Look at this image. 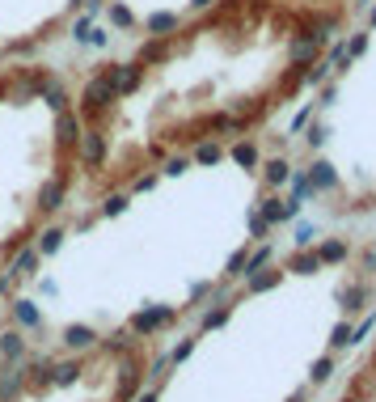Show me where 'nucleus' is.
Here are the masks:
<instances>
[{
    "label": "nucleus",
    "mask_w": 376,
    "mask_h": 402,
    "mask_svg": "<svg viewBox=\"0 0 376 402\" xmlns=\"http://www.w3.org/2000/svg\"><path fill=\"white\" fill-rule=\"evenodd\" d=\"M313 5H330V9H347V13H355V9H360V0H313Z\"/></svg>",
    "instance_id": "423d86ee"
},
{
    "label": "nucleus",
    "mask_w": 376,
    "mask_h": 402,
    "mask_svg": "<svg viewBox=\"0 0 376 402\" xmlns=\"http://www.w3.org/2000/svg\"><path fill=\"white\" fill-rule=\"evenodd\" d=\"M89 0H0V68L47 60L81 30Z\"/></svg>",
    "instance_id": "20e7f679"
},
{
    "label": "nucleus",
    "mask_w": 376,
    "mask_h": 402,
    "mask_svg": "<svg viewBox=\"0 0 376 402\" xmlns=\"http://www.w3.org/2000/svg\"><path fill=\"white\" fill-rule=\"evenodd\" d=\"M279 132L292 216L330 224L376 220V0H360L317 85Z\"/></svg>",
    "instance_id": "f03ea898"
},
{
    "label": "nucleus",
    "mask_w": 376,
    "mask_h": 402,
    "mask_svg": "<svg viewBox=\"0 0 376 402\" xmlns=\"http://www.w3.org/2000/svg\"><path fill=\"white\" fill-rule=\"evenodd\" d=\"M77 128L72 72L55 60L0 68V292L17 259L68 212Z\"/></svg>",
    "instance_id": "7ed1b4c3"
},
{
    "label": "nucleus",
    "mask_w": 376,
    "mask_h": 402,
    "mask_svg": "<svg viewBox=\"0 0 376 402\" xmlns=\"http://www.w3.org/2000/svg\"><path fill=\"white\" fill-rule=\"evenodd\" d=\"M199 5H203V0H89L85 21H93V26L106 30V34H118V47H123V43H131L136 34L157 30V26H165V21L182 17V13H190Z\"/></svg>",
    "instance_id": "39448f33"
},
{
    "label": "nucleus",
    "mask_w": 376,
    "mask_h": 402,
    "mask_svg": "<svg viewBox=\"0 0 376 402\" xmlns=\"http://www.w3.org/2000/svg\"><path fill=\"white\" fill-rule=\"evenodd\" d=\"M351 17L313 0H203L72 72L68 212L275 132L317 85Z\"/></svg>",
    "instance_id": "f257e3e1"
}]
</instances>
